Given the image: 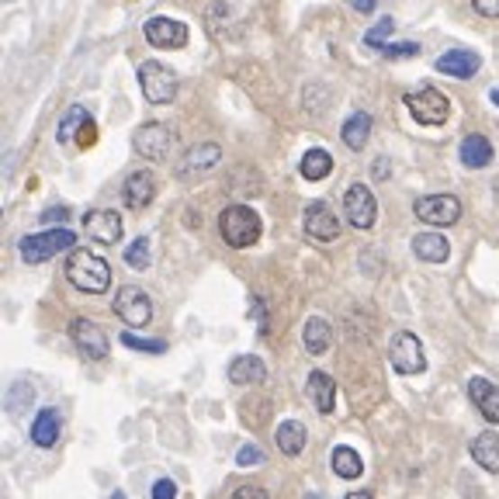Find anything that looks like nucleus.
I'll return each mask as SVG.
<instances>
[{"instance_id":"nucleus-42","label":"nucleus","mask_w":499,"mask_h":499,"mask_svg":"<svg viewBox=\"0 0 499 499\" xmlns=\"http://www.w3.org/2000/svg\"><path fill=\"white\" fill-rule=\"evenodd\" d=\"M350 4H354L358 11H364V14H371V11L378 7V0H350Z\"/></svg>"},{"instance_id":"nucleus-6","label":"nucleus","mask_w":499,"mask_h":499,"mask_svg":"<svg viewBox=\"0 0 499 499\" xmlns=\"http://www.w3.org/2000/svg\"><path fill=\"white\" fill-rule=\"evenodd\" d=\"M406 108L409 114L420 122V125H444L451 118V101L437 87H420V91L406 94Z\"/></svg>"},{"instance_id":"nucleus-11","label":"nucleus","mask_w":499,"mask_h":499,"mask_svg":"<svg viewBox=\"0 0 499 499\" xmlns=\"http://www.w3.org/2000/svg\"><path fill=\"white\" fill-rule=\"evenodd\" d=\"M114 316L122 319L125 326H146L150 319H153V302L150 295L136 288V285H125V288H118V295H114Z\"/></svg>"},{"instance_id":"nucleus-37","label":"nucleus","mask_w":499,"mask_h":499,"mask_svg":"<svg viewBox=\"0 0 499 499\" xmlns=\"http://www.w3.org/2000/svg\"><path fill=\"white\" fill-rule=\"evenodd\" d=\"M382 52H386L388 59H399V56H416V52H420V46H416V42H403V46H392V42H388Z\"/></svg>"},{"instance_id":"nucleus-22","label":"nucleus","mask_w":499,"mask_h":499,"mask_svg":"<svg viewBox=\"0 0 499 499\" xmlns=\"http://www.w3.org/2000/svg\"><path fill=\"white\" fill-rule=\"evenodd\" d=\"M413 253L427 264H444L451 257V243L440 232H420V236H413Z\"/></svg>"},{"instance_id":"nucleus-29","label":"nucleus","mask_w":499,"mask_h":499,"mask_svg":"<svg viewBox=\"0 0 499 499\" xmlns=\"http://www.w3.org/2000/svg\"><path fill=\"white\" fill-rule=\"evenodd\" d=\"M298 170H302V177L305 181H322V177H330V170H333V157L326 153V150H309L302 163H298Z\"/></svg>"},{"instance_id":"nucleus-39","label":"nucleus","mask_w":499,"mask_h":499,"mask_svg":"<svg viewBox=\"0 0 499 499\" xmlns=\"http://www.w3.org/2000/svg\"><path fill=\"white\" fill-rule=\"evenodd\" d=\"M229 499H271V496H268V489H260V485H240Z\"/></svg>"},{"instance_id":"nucleus-38","label":"nucleus","mask_w":499,"mask_h":499,"mask_svg":"<svg viewBox=\"0 0 499 499\" xmlns=\"http://www.w3.org/2000/svg\"><path fill=\"white\" fill-rule=\"evenodd\" d=\"M153 499H177V485L170 478H159L157 485H153Z\"/></svg>"},{"instance_id":"nucleus-2","label":"nucleus","mask_w":499,"mask_h":499,"mask_svg":"<svg viewBox=\"0 0 499 499\" xmlns=\"http://www.w3.org/2000/svg\"><path fill=\"white\" fill-rule=\"evenodd\" d=\"M219 232H222V240L232 250H247L260 240L264 222H260V215L250 204H229L219 215Z\"/></svg>"},{"instance_id":"nucleus-47","label":"nucleus","mask_w":499,"mask_h":499,"mask_svg":"<svg viewBox=\"0 0 499 499\" xmlns=\"http://www.w3.org/2000/svg\"><path fill=\"white\" fill-rule=\"evenodd\" d=\"M112 499H125V496H122V493H114V496Z\"/></svg>"},{"instance_id":"nucleus-17","label":"nucleus","mask_w":499,"mask_h":499,"mask_svg":"<svg viewBox=\"0 0 499 499\" xmlns=\"http://www.w3.org/2000/svg\"><path fill=\"white\" fill-rule=\"evenodd\" d=\"M122 198H125L129 208L142 212L146 204H153V198H157V177H153L150 170L129 174V177H125V187H122Z\"/></svg>"},{"instance_id":"nucleus-46","label":"nucleus","mask_w":499,"mask_h":499,"mask_svg":"<svg viewBox=\"0 0 499 499\" xmlns=\"http://www.w3.org/2000/svg\"><path fill=\"white\" fill-rule=\"evenodd\" d=\"M305 499H322V496H319V493H309V496H305Z\"/></svg>"},{"instance_id":"nucleus-34","label":"nucleus","mask_w":499,"mask_h":499,"mask_svg":"<svg viewBox=\"0 0 499 499\" xmlns=\"http://www.w3.org/2000/svg\"><path fill=\"white\" fill-rule=\"evenodd\" d=\"M122 343L132 347V350H146V354H163L167 350L163 340H146V337H136V333H122Z\"/></svg>"},{"instance_id":"nucleus-41","label":"nucleus","mask_w":499,"mask_h":499,"mask_svg":"<svg viewBox=\"0 0 499 499\" xmlns=\"http://www.w3.org/2000/svg\"><path fill=\"white\" fill-rule=\"evenodd\" d=\"M80 146H84V150H87V146H94V139H97V129H94V122H87V125H84V129H80Z\"/></svg>"},{"instance_id":"nucleus-21","label":"nucleus","mask_w":499,"mask_h":499,"mask_svg":"<svg viewBox=\"0 0 499 499\" xmlns=\"http://www.w3.org/2000/svg\"><path fill=\"white\" fill-rule=\"evenodd\" d=\"M302 343H305V350L309 354H326L330 347H333V326L326 322L322 316H309L305 319V326H302Z\"/></svg>"},{"instance_id":"nucleus-3","label":"nucleus","mask_w":499,"mask_h":499,"mask_svg":"<svg viewBox=\"0 0 499 499\" xmlns=\"http://www.w3.org/2000/svg\"><path fill=\"white\" fill-rule=\"evenodd\" d=\"M77 243V236L69 232V229H46V232H32V236H24L22 243H18V253H22L24 264H46L52 260L56 253H63V250H73Z\"/></svg>"},{"instance_id":"nucleus-18","label":"nucleus","mask_w":499,"mask_h":499,"mask_svg":"<svg viewBox=\"0 0 499 499\" xmlns=\"http://www.w3.org/2000/svg\"><path fill=\"white\" fill-rule=\"evenodd\" d=\"M229 382L232 386H260V382H268V364L257 354H240L229 361Z\"/></svg>"},{"instance_id":"nucleus-26","label":"nucleus","mask_w":499,"mask_h":499,"mask_svg":"<svg viewBox=\"0 0 499 499\" xmlns=\"http://www.w3.org/2000/svg\"><path fill=\"white\" fill-rule=\"evenodd\" d=\"M472 458H476V465H482L485 472H499V437L496 431H482L476 433V440H472Z\"/></svg>"},{"instance_id":"nucleus-7","label":"nucleus","mask_w":499,"mask_h":499,"mask_svg":"<svg viewBox=\"0 0 499 499\" xmlns=\"http://www.w3.org/2000/svg\"><path fill=\"white\" fill-rule=\"evenodd\" d=\"M132 146H136V153L142 159H167L170 150L177 146V132L170 125H163V122H146V125L136 129Z\"/></svg>"},{"instance_id":"nucleus-23","label":"nucleus","mask_w":499,"mask_h":499,"mask_svg":"<svg viewBox=\"0 0 499 499\" xmlns=\"http://www.w3.org/2000/svg\"><path fill=\"white\" fill-rule=\"evenodd\" d=\"M458 157H461V163H465V167L482 170V167H489V163H493V142H489L485 136H478V132H472V136L461 139V150H458Z\"/></svg>"},{"instance_id":"nucleus-12","label":"nucleus","mask_w":499,"mask_h":499,"mask_svg":"<svg viewBox=\"0 0 499 499\" xmlns=\"http://www.w3.org/2000/svg\"><path fill=\"white\" fill-rule=\"evenodd\" d=\"M219 159H222V146L219 142H198V146H191L184 159L177 163V177L181 181H191V177H202L208 170H215L219 167Z\"/></svg>"},{"instance_id":"nucleus-27","label":"nucleus","mask_w":499,"mask_h":499,"mask_svg":"<svg viewBox=\"0 0 499 499\" xmlns=\"http://www.w3.org/2000/svg\"><path fill=\"white\" fill-rule=\"evenodd\" d=\"M330 468H333V472H337L340 478H361L364 461H361V454L354 451V448L337 444V448L330 451Z\"/></svg>"},{"instance_id":"nucleus-24","label":"nucleus","mask_w":499,"mask_h":499,"mask_svg":"<svg viewBox=\"0 0 499 499\" xmlns=\"http://www.w3.org/2000/svg\"><path fill=\"white\" fill-rule=\"evenodd\" d=\"M309 395H313V403L322 416H330L333 406H337V382L326 375V371H313L309 375Z\"/></svg>"},{"instance_id":"nucleus-9","label":"nucleus","mask_w":499,"mask_h":499,"mask_svg":"<svg viewBox=\"0 0 499 499\" xmlns=\"http://www.w3.org/2000/svg\"><path fill=\"white\" fill-rule=\"evenodd\" d=\"M343 215L354 229H371L378 219V202L367 184H350L343 195Z\"/></svg>"},{"instance_id":"nucleus-20","label":"nucleus","mask_w":499,"mask_h":499,"mask_svg":"<svg viewBox=\"0 0 499 499\" xmlns=\"http://www.w3.org/2000/svg\"><path fill=\"white\" fill-rule=\"evenodd\" d=\"M63 433V420H59V409L46 406L35 420H32V444L39 448H52Z\"/></svg>"},{"instance_id":"nucleus-30","label":"nucleus","mask_w":499,"mask_h":499,"mask_svg":"<svg viewBox=\"0 0 499 499\" xmlns=\"http://www.w3.org/2000/svg\"><path fill=\"white\" fill-rule=\"evenodd\" d=\"M91 122V114H87V108L84 104H73L67 114H63V122H59V129H56V139L59 142H69L73 136H80V129Z\"/></svg>"},{"instance_id":"nucleus-33","label":"nucleus","mask_w":499,"mask_h":499,"mask_svg":"<svg viewBox=\"0 0 499 499\" xmlns=\"http://www.w3.org/2000/svg\"><path fill=\"white\" fill-rule=\"evenodd\" d=\"M268 461V454L264 448H257V444H243L240 451H236V465L240 468H257V465H264Z\"/></svg>"},{"instance_id":"nucleus-25","label":"nucleus","mask_w":499,"mask_h":499,"mask_svg":"<svg viewBox=\"0 0 499 499\" xmlns=\"http://www.w3.org/2000/svg\"><path fill=\"white\" fill-rule=\"evenodd\" d=\"M274 440H277V451L295 458V454L305 451V440H309V431L298 423V420H285L277 431H274Z\"/></svg>"},{"instance_id":"nucleus-40","label":"nucleus","mask_w":499,"mask_h":499,"mask_svg":"<svg viewBox=\"0 0 499 499\" xmlns=\"http://www.w3.org/2000/svg\"><path fill=\"white\" fill-rule=\"evenodd\" d=\"M482 18H499V0H472Z\"/></svg>"},{"instance_id":"nucleus-5","label":"nucleus","mask_w":499,"mask_h":499,"mask_svg":"<svg viewBox=\"0 0 499 499\" xmlns=\"http://www.w3.org/2000/svg\"><path fill=\"white\" fill-rule=\"evenodd\" d=\"M388 364H392L399 375H423V371H427V354H423L420 337H413L409 330H399V333L388 340Z\"/></svg>"},{"instance_id":"nucleus-13","label":"nucleus","mask_w":499,"mask_h":499,"mask_svg":"<svg viewBox=\"0 0 499 499\" xmlns=\"http://www.w3.org/2000/svg\"><path fill=\"white\" fill-rule=\"evenodd\" d=\"M142 35L153 49H184L187 46V24L177 18H150L142 24Z\"/></svg>"},{"instance_id":"nucleus-19","label":"nucleus","mask_w":499,"mask_h":499,"mask_svg":"<svg viewBox=\"0 0 499 499\" xmlns=\"http://www.w3.org/2000/svg\"><path fill=\"white\" fill-rule=\"evenodd\" d=\"M468 395H472V403H476L485 423H499V386H493L489 378H472Z\"/></svg>"},{"instance_id":"nucleus-4","label":"nucleus","mask_w":499,"mask_h":499,"mask_svg":"<svg viewBox=\"0 0 499 499\" xmlns=\"http://www.w3.org/2000/svg\"><path fill=\"white\" fill-rule=\"evenodd\" d=\"M139 87H142V97H146L150 104H170V101L177 97L181 80H177V73L170 67H163L157 59H146V63L139 67Z\"/></svg>"},{"instance_id":"nucleus-16","label":"nucleus","mask_w":499,"mask_h":499,"mask_svg":"<svg viewBox=\"0 0 499 499\" xmlns=\"http://www.w3.org/2000/svg\"><path fill=\"white\" fill-rule=\"evenodd\" d=\"M433 67H437V73H444V77L468 80V77H476L478 69H482V59H478V52H472V49H448V52L437 56Z\"/></svg>"},{"instance_id":"nucleus-1","label":"nucleus","mask_w":499,"mask_h":499,"mask_svg":"<svg viewBox=\"0 0 499 499\" xmlns=\"http://www.w3.org/2000/svg\"><path fill=\"white\" fill-rule=\"evenodd\" d=\"M67 277L77 292H87V295H104L112 288V268H108V260L91 253V250H69Z\"/></svg>"},{"instance_id":"nucleus-28","label":"nucleus","mask_w":499,"mask_h":499,"mask_svg":"<svg viewBox=\"0 0 499 499\" xmlns=\"http://www.w3.org/2000/svg\"><path fill=\"white\" fill-rule=\"evenodd\" d=\"M371 136V114L367 112H354L340 129V139L350 146V150H364V142Z\"/></svg>"},{"instance_id":"nucleus-43","label":"nucleus","mask_w":499,"mask_h":499,"mask_svg":"<svg viewBox=\"0 0 499 499\" xmlns=\"http://www.w3.org/2000/svg\"><path fill=\"white\" fill-rule=\"evenodd\" d=\"M388 170H386V159H378V163H375V177H386Z\"/></svg>"},{"instance_id":"nucleus-31","label":"nucleus","mask_w":499,"mask_h":499,"mask_svg":"<svg viewBox=\"0 0 499 499\" xmlns=\"http://www.w3.org/2000/svg\"><path fill=\"white\" fill-rule=\"evenodd\" d=\"M150 260H153V257H150V240H146V236H139L136 243H129V247H125V264H129V268L146 271V268H150Z\"/></svg>"},{"instance_id":"nucleus-44","label":"nucleus","mask_w":499,"mask_h":499,"mask_svg":"<svg viewBox=\"0 0 499 499\" xmlns=\"http://www.w3.org/2000/svg\"><path fill=\"white\" fill-rule=\"evenodd\" d=\"M347 499H371V493H364V489H358V493H347Z\"/></svg>"},{"instance_id":"nucleus-15","label":"nucleus","mask_w":499,"mask_h":499,"mask_svg":"<svg viewBox=\"0 0 499 499\" xmlns=\"http://www.w3.org/2000/svg\"><path fill=\"white\" fill-rule=\"evenodd\" d=\"M84 229H87V236H91L94 243L114 247L122 240V215L114 208H94V212L84 215Z\"/></svg>"},{"instance_id":"nucleus-14","label":"nucleus","mask_w":499,"mask_h":499,"mask_svg":"<svg viewBox=\"0 0 499 499\" xmlns=\"http://www.w3.org/2000/svg\"><path fill=\"white\" fill-rule=\"evenodd\" d=\"M302 226H305V232H309L313 240H319V243H330V240L340 236V219H337V212L326 202L309 204L305 215H302Z\"/></svg>"},{"instance_id":"nucleus-8","label":"nucleus","mask_w":499,"mask_h":499,"mask_svg":"<svg viewBox=\"0 0 499 499\" xmlns=\"http://www.w3.org/2000/svg\"><path fill=\"white\" fill-rule=\"evenodd\" d=\"M69 340H73V347H77L84 358H91V361H104L108 350H112L108 333H104L94 319H73V322H69Z\"/></svg>"},{"instance_id":"nucleus-10","label":"nucleus","mask_w":499,"mask_h":499,"mask_svg":"<svg viewBox=\"0 0 499 499\" xmlns=\"http://www.w3.org/2000/svg\"><path fill=\"white\" fill-rule=\"evenodd\" d=\"M413 212L427 226H454L461 219V202L454 195H427V198H416Z\"/></svg>"},{"instance_id":"nucleus-45","label":"nucleus","mask_w":499,"mask_h":499,"mask_svg":"<svg viewBox=\"0 0 499 499\" xmlns=\"http://www.w3.org/2000/svg\"><path fill=\"white\" fill-rule=\"evenodd\" d=\"M489 97H493V104L499 108V87H493V94H489Z\"/></svg>"},{"instance_id":"nucleus-32","label":"nucleus","mask_w":499,"mask_h":499,"mask_svg":"<svg viewBox=\"0 0 499 499\" xmlns=\"http://www.w3.org/2000/svg\"><path fill=\"white\" fill-rule=\"evenodd\" d=\"M392 32H395L392 18H382V22H378L375 28H371V32H367V35H364V46L378 49V52H382V49L388 46V39H392Z\"/></svg>"},{"instance_id":"nucleus-35","label":"nucleus","mask_w":499,"mask_h":499,"mask_svg":"<svg viewBox=\"0 0 499 499\" xmlns=\"http://www.w3.org/2000/svg\"><path fill=\"white\" fill-rule=\"evenodd\" d=\"M24 399L32 403V399H35V388H28L24 382H18V386L7 392V409H11V413H22Z\"/></svg>"},{"instance_id":"nucleus-36","label":"nucleus","mask_w":499,"mask_h":499,"mask_svg":"<svg viewBox=\"0 0 499 499\" xmlns=\"http://www.w3.org/2000/svg\"><path fill=\"white\" fill-rule=\"evenodd\" d=\"M39 219H42V222H67L69 219V208L67 204H52V208H46V212H42V215H39Z\"/></svg>"}]
</instances>
